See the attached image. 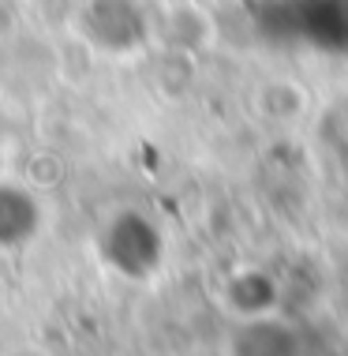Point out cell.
Returning <instances> with one entry per match:
<instances>
[{"label": "cell", "instance_id": "1", "mask_svg": "<svg viewBox=\"0 0 348 356\" xmlns=\"http://www.w3.org/2000/svg\"><path fill=\"white\" fill-rule=\"evenodd\" d=\"M105 255L128 277H147L158 263V233L139 214H120L105 233Z\"/></svg>", "mask_w": 348, "mask_h": 356}, {"label": "cell", "instance_id": "2", "mask_svg": "<svg viewBox=\"0 0 348 356\" xmlns=\"http://www.w3.org/2000/svg\"><path fill=\"white\" fill-rule=\"evenodd\" d=\"M42 229V207L23 184L0 180V252H19Z\"/></svg>", "mask_w": 348, "mask_h": 356}, {"label": "cell", "instance_id": "3", "mask_svg": "<svg viewBox=\"0 0 348 356\" xmlns=\"http://www.w3.org/2000/svg\"><path fill=\"white\" fill-rule=\"evenodd\" d=\"M0 139H4V113H0Z\"/></svg>", "mask_w": 348, "mask_h": 356}]
</instances>
